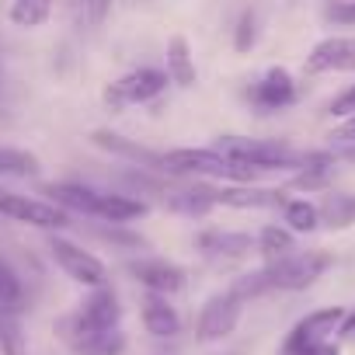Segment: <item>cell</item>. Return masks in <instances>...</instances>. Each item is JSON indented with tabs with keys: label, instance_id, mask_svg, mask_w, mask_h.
Returning <instances> with one entry per match:
<instances>
[{
	"label": "cell",
	"instance_id": "cell-1",
	"mask_svg": "<svg viewBox=\"0 0 355 355\" xmlns=\"http://www.w3.org/2000/svg\"><path fill=\"white\" fill-rule=\"evenodd\" d=\"M331 268V254L327 251H293L279 261H265L254 272H244L234 279L230 293L237 300H258L268 293H303L310 289L324 272Z\"/></svg>",
	"mask_w": 355,
	"mask_h": 355
},
{
	"label": "cell",
	"instance_id": "cell-2",
	"mask_svg": "<svg viewBox=\"0 0 355 355\" xmlns=\"http://www.w3.org/2000/svg\"><path fill=\"white\" fill-rule=\"evenodd\" d=\"M160 174L167 178H209V182H234V185H254L258 171H251L248 164H237L230 157H223L213 146H178L160 153Z\"/></svg>",
	"mask_w": 355,
	"mask_h": 355
},
{
	"label": "cell",
	"instance_id": "cell-3",
	"mask_svg": "<svg viewBox=\"0 0 355 355\" xmlns=\"http://www.w3.org/2000/svg\"><path fill=\"white\" fill-rule=\"evenodd\" d=\"M213 150H220L223 157L248 164L258 174H272V171H300L303 150H293L289 143L279 139H251V136H220L213 143Z\"/></svg>",
	"mask_w": 355,
	"mask_h": 355
},
{
	"label": "cell",
	"instance_id": "cell-4",
	"mask_svg": "<svg viewBox=\"0 0 355 355\" xmlns=\"http://www.w3.org/2000/svg\"><path fill=\"white\" fill-rule=\"evenodd\" d=\"M53 334H56L73 355H125V348H129L122 327L94 331V327H87V324L77 317V310L63 313V317L53 324Z\"/></svg>",
	"mask_w": 355,
	"mask_h": 355
},
{
	"label": "cell",
	"instance_id": "cell-5",
	"mask_svg": "<svg viewBox=\"0 0 355 355\" xmlns=\"http://www.w3.org/2000/svg\"><path fill=\"white\" fill-rule=\"evenodd\" d=\"M167 87V70H157V67H139V70H129L125 77L105 84L101 91V101L108 112H125L132 105H150L153 98H160Z\"/></svg>",
	"mask_w": 355,
	"mask_h": 355
},
{
	"label": "cell",
	"instance_id": "cell-6",
	"mask_svg": "<svg viewBox=\"0 0 355 355\" xmlns=\"http://www.w3.org/2000/svg\"><path fill=\"white\" fill-rule=\"evenodd\" d=\"M341 320H345V306L310 310L306 317H300L289 327V334L279 345V355H310L317 345H324V341H331V334H338Z\"/></svg>",
	"mask_w": 355,
	"mask_h": 355
},
{
	"label": "cell",
	"instance_id": "cell-7",
	"mask_svg": "<svg viewBox=\"0 0 355 355\" xmlns=\"http://www.w3.org/2000/svg\"><path fill=\"white\" fill-rule=\"evenodd\" d=\"M46 248H49L56 268H60L70 282H77V286H84V289H98V286L108 282V268H105V261L94 258L91 251H84L80 244H73V241L53 234V237L46 241Z\"/></svg>",
	"mask_w": 355,
	"mask_h": 355
},
{
	"label": "cell",
	"instance_id": "cell-8",
	"mask_svg": "<svg viewBox=\"0 0 355 355\" xmlns=\"http://www.w3.org/2000/svg\"><path fill=\"white\" fill-rule=\"evenodd\" d=\"M241 313H244V300H237L230 289L213 293V296L199 306V317H196V338H199L202 345L227 341V338L237 331Z\"/></svg>",
	"mask_w": 355,
	"mask_h": 355
},
{
	"label": "cell",
	"instance_id": "cell-9",
	"mask_svg": "<svg viewBox=\"0 0 355 355\" xmlns=\"http://www.w3.org/2000/svg\"><path fill=\"white\" fill-rule=\"evenodd\" d=\"M0 216H8L15 223H25V227H39V230H63L70 227V213L53 206V202H42V199H32V196H21V192H11V189H0Z\"/></svg>",
	"mask_w": 355,
	"mask_h": 355
},
{
	"label": "cell",
	"instance_id": "cell-10",
	"mask_svg": "<svg viewBox=\"0 0 355 355\" xmlns=\"http://www.w3.org/2000/svg\"><path fill=\"white\" fill-rule=\"evenodd\" d=\"M244 98L251 101L254 112L272 115V112H282V108L296 105L300 87H296V80H293V73H289L286 67H268V70L244 91Z\"/></svg>",
	"mask_w": 355,
	"mask_h": 355
},
{
	"label": "cell",
	"instance_id": "cell-11",
	"mask_svg": "<svg viewBox=\"0 0 355 355\" xmlns=\"http://www.w3.org/2000/svg\"><path fill=\"white\" fill-rule=\"evenodd\" d=\"M125 272L146 289V293H157V296H174L185 289V268L174 265L167 258H132L125 261Z\"/></svg>",
	"mask_w": 355,
	"mask_h": 355
},
{
	"label": "cell",
	"instance_id": "cell-12",
	"mask_svg": "<svg viewBox=\"0 0 355 355\" xmlns=\"http://www.w3.org/2000/svg\"><path fill=\"white\" fill-rule=\"evenodd\" d=\"M306 73H355V35H327L306 56Z\"/></svg>",
	"mask_w": 355,
	"mask_h": 355
},
{
	"label": "cell",
	"instance_id": "cell-13",
	"mask_svg": "<svg viewBox=\"0 0 355 355\" xmlns=\"http://www.w3.org/2000/svg\"><path fill=\"white\" fill-rule=\"evenodd\" d=\"M77 317H80L87 327H94V331H112V327L122 324V300H119V293L105 282V286H98V289H87V296L77 303Z\"/></svg>",
	"mask_w": 355,
	"mask_h": 355
},
{
	"label": "cell",
	"instance_id": "cell-14",
	"mask_svg": "<svg viewBox=\"0 0 355 355\" xmlns=\"http://www.w3.org/2000/svg\"><path fill=\"white\" fill-rule=\"evenodd\" d=\"M196 251L216 261H241L251 251H258V241L241 230H202L196 234Z\"/></svg>",
	"mask_w": 355,
	"mask_h": 355
},
{
	"label": "cell",
	"instance_id": "cell-15",
	"mask_svg": "<svg viewBox=\"0 0 355 355\" xmlns=\"http://www.w3.org/2000/svg\"><path fill=\"white\" fill-rule=\"evenodd\" d=\"M286 189H261V185H223L213 189L216 206L230 209H282L286 206Z\"/></svg>",
	"mask_w": 355,
	"mask_h": 355
},
{
	"label": "cell",
	"instance_id": "cell-16",
	"mask_svg": "<svg viewBox=\"0 0 355 355\" xmlns=\"http://www.w3.org/2000/svg\"><path fill=\"white\" fill-rule=\"evenodd\" d=\"M334 150H303L300 171L289 178V189L296 192H327L334 182Z\"/></svg>",
	"mask_w": 355,
	"mask_h": 355
},
{
	"label": "cell",
	"instance_id": "cell-17",
	"mask_svg": "<svg viewBox=\"0 0 355 355\" xmlns=\"http://www.w3.org/2000/svg\"><path fill=\"white\" fill-rule=\"evenodd\" d=\"M91 143H94L98 150H105V153L119 157V160H129L132 167H143V171H157V174H160V153H157V150L139 146L136 139H129V136H122V132L94 129V132H91Z\"/></svg>",
	"mask_w": 355,
	"mask_h": 355
},
{
	"label": "cell",
	"instance_id": "cell-18",
	"mask_svg": "<svg viewBox=\"0 0 355 355\" xmlns=\"http://www.w3.org/2000/svg\"><path fill=\"white\" fill-rule=\"evenodd\" d=\"M139 320H143V331L153 334V338H178L182 334V313L167 303V296H157V293L143 296Z\"/></svg>",
	"mask_w": 355,
	"mask_h": 355
},
{
	"label": "cell",
	"instance_id": "cell-19",
	"mask_svg": "<svg viewBox=\"0 0 355 355\" xmlns=\"http://www.w3.org/2000/svg\"><path fill=\"white\" fill-rule=\"evenodd\" d=\"M42 196L53 199V206L67 209V213H80V216H94V206H98V189L91 185H80V182H46L39 189Z\"/></svg>",
	"mask_w": 355,
	"mask_h": 355
},
{
	"label": "cell",
	"instance_id": "cell-20",
	"mask_svg": "<svg viewBox=\"0 0 355 355\" xmlns=\"http://www.w3.org/2000/svg\"><path fill=\"white\" fill-rule=\"evenodd\" d=\"M150 213L146 199H136L129 192H101L98 196V206H94V220L101 223H122L129 227L132 220H143Z\"/></svg>",
	"mask_w": 355,
	"mask_h": 355
},
{
	"label": "cell",
	"instance_id": "cell-21",
	"mask_svg": "<svg viewBox=\"0 0 355 355\" xmlns=\"http://www.w3.org/2000/svg\"><path fill=\"white\" fill-rule=\"evenodd\" d=\"M164 206H167L171 213H178V216L202 220V216H209V213L216 209V202H213V185L196 182V185H189V189H171V192L164 196Z\"/></svg>",
	"mask_w": 355,
	"mask_h": 355
},
{
	"label": "cell",
	"instance_id": "cell-22",
	"mask_svg": "<svg viewBox=\"0 0 355 355\" xmlns=\"http://www.w3.org/2000/svg\"><path fill=\"white\" fill-rule=\"evenodd\" d=\"M167 80L178 84V87H196L199 80V70H196V56H192V46L185 35H174L167 42Z\"/></svg>",
	"mask_w": 355,
	"mask_h": 355
},
{
	"label": "cell",
	"instance_id": "cell-23",
	"mask_svg": "<svg viewBox=\"0 0 355 355\" xmlns=\"http://www.w3.org/2000/svg\"><path fill=\"white\" fill-rule=\"evenodd\" d=\"M317 213H320V227L348 230V227H355V196L352 192H324Z\"/></svg>",
	"mask_w": 355,
	"mask_h": 355
},
{
	"label": "cell",
	"instance_id": "cell-24",
	"mask_svg": "<svg viewBox=\"0 0 355 355\" xmlns=\"http://www.w3.org/2000/svg\"><path fill=\"white\" fill-rule=\"evenodd\" d=\"M254 241H258V254L265 261H279V258H286V254L296 251V234L289 227H279V223H268Z\"/></svg>",
	"mask_w": 355,
	"mask_h": 355
},
{
	"label": "cell",
	"instance_id": "cell-25",
	"mask_svg": "<svg viewBox=\"0 0 355 355\" xmlns=\"http://www.w3.org/2000/svg\"><path fill=\"white\" fill-rule=\"evenodd\" d=\"M282 227H289L293 234H313L320 227V213H317V206L310 199H286Z\"/></svg>",
	"mask_w": 355,
	"mask_h": 355
},
{
	"label": "cell",
	"instance_id": "cell-26",
	"mask_svg": "<svg viewBox=\"0 0 355 355\" xmlns=\"http://www.w3.org/2000/svg\"><path fill=\"white\" fill-rule=\"evenodd\" d=\"M39 171H42V160L32 150L0 146V174H4V178H32Z\"/></svg>",
	"mask_w": 355,
	"mask_h": 355
},
{
	"label": "cell",
	"instance_id": "cell-27",
	"mask_svg": "<svg viewBox=\"0 0 355 355\" xmlns=\"http://www.w3.org/2000/svg\"><path fill=\"white\" fill-rule=\"evenodd\" d=\"M8 15L18 28H42L53 18V0H15Z\"/></svg>",
	"mask_w": 355,
	"mask_h": 355
},
{
	"label": "cell",
	"instance_id": "cell-28",
	"mask_svg": "<svg viewBox=\"0 0 355 355\" xmlns=\"http://www.w3.org/2000/svg\"><path fill=\"white\" fill-rule=\"evenodd\" d=\"M0 310L8 313H21L25 310V286L18 279V272L0 258Z\"/></svg>",
	"mask_w": 355,
	"mask_h": 355
},
{
	"label": "cell",
	"instance_id": "cell-29",
	"mask_svg": "<svg viewBox=\"0 0 355 355\" xmlns=\"http://www.w3.org/2000/svg\"><path fill=\"white\" fill-rule=\"evenodd\" d=\"M0 355H28L18 313H8V310H0Z\"/></svg>",
	"mask_w": 355,
	"mask_h": 355
},
{
	"label": "cell",
	"instance_id": "cell-30",
	"mask_svg": "<svg viewBox=\"0 0 355 355\" xmlns=\"http://www.w3.org/2000/svg\"><path fill=\"white\" fill-rule=\"evenodd\" d=\"M91 234H94L98 241L112 244V248H129V251H136V248H146V241H143L136 230L122 227V223H94V227H91Z\"/></svg>",
	"mask_w": 355,
	"mask_h": 355
},
{
	"label": "cell",
	"instance_id": "cell-31",
	"mask_svg": "<svg viewBox=\"0 0 355 355\" xmlns=\"http://www.w3.org/2000/svg\"><path fill=\"white\" fill-rule=\"evenodd\" d=\"M254 46H258V15L248 8V11H241V18L234 25V49L237 53H251Z\"/></svg>",
	"mask_w": 355,
	"mask_h": 355
},
{
	"label": "cell",
	"instance_id": "cell-32",
	"mask_svg": "<svg viewBox=\"0 0 355 355\" xmlns=\"http://www.w3.org/2000/svg\"><path fill=\"white\" fill-rule=\"evenodd\" d=\"M115 0H77V21L84 28H98L108 15H112Z\"/></svg>",
	"mask_w": 355,
	"mask_h": 355
},
{
	"label": "cell",
	"instance_id": "cell-33",
	"mask_svg": "<svg viewBox=\"0 0 355 355\" xmlns=\"http://www.w3.org/2000/svg\"><path fill=\"white\" fill-rule=\"evenodd\" d=\"M324 21L334 28H355V0H334V4H327Z\"/></svg>",
	"mask_w": 355,
	"mask_h": 355
},
{
	"label": "cell",
	"instance_id": "cell-34",
	"mask_svg": "<svg viewBox=\"0 0 355 355\" xmlns=\"http://www.w3.org/2000/svg\"><path fill=\"white\" fill-rule=\"evenodd\" d=\"M334 119H348V115H355V84L352 87H345L334 101H331V108H327Z\"/></svg>",
	"mask_w": 355,
	"mask_h": 355
},
{
	"label": "cell",
	"instance_id": "cell-35",
	"mask_svg": "<svg viewBox=\"0 0 355 355\" xmlns=\"http://www.w3.org/2000/svg\"><path fill=\"white\" fill-rule=\"evenodd\" d=\"M331 139H338V143H355V115H348V122H345L338 132H331Z\"/></svg>",
	"mask_w": 355,
	"mask_h": 355
},
{
	"label": "cell",
	"instance_id": "cell-36",
	"mask_svg": "<svg viewBox=\"0 0 355 355\" xmlns=\"http://www.w3.org/2000/svg\"><path fill=\"white\" fill-rule=\"evenodd\" d=\"M338 334H341V338H355V310H352V313L345 310V320H341Z\"/></svg>",
	"mask_w": 355,
	"mask_h": 355
},
{
	"label": "cell",
	"instance_id": "cell-37",
	"mask_svg": "<svg viewBox=\"0 0 355 355\" xmlns=\"http://www.w3.org/2000/svg\"><path fill=\"white\" fill-rule=\"evenodd\" d=\"M334 157H338V160L355 164V143H338V146H334Z\"/></svg>",
	"mask_w": 355,
	"mask_h": 355
},
{
	"label": "cell",
	"instance_id": "cell-38",
	"mask_svg": "<svg viewBox=\"0 0 355 355\" xmlns=\"http://www.w3.org/2000/svg\"><path fill=\"white\" fill-rule=\"evenodd\" d=\"M310 355H341V348H338L334 341H324V345H317Z\"/></svg>",
	"mask_w": 355,
	"mask_h": 355
}]
</instances>
